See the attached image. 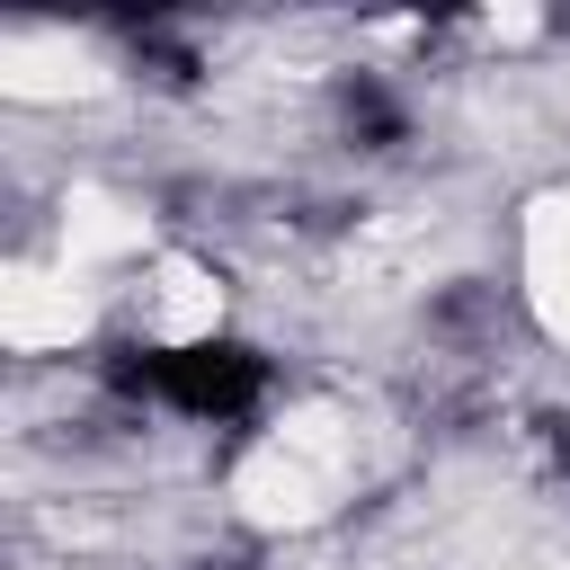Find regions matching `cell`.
I'll return each instance as SVG.
<instances>
[{
	"label": "cell",
	"instance_id": "6da1fadb",
	"mask_svg": "<svg viewBox=\"0 0 570 570\" xmlns=\"http://www.w3.org/2000/svg\"><path fill=\"white\" fill-rule=\"evenodd\" d=\"M196 570H240V561H196Z\"/></svg>",
	"mask_w": 570,
	"mask_h": 570
}]
</instances>
